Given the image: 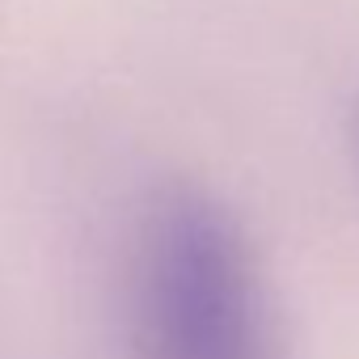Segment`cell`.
<instances>
[{
  "instance_id": "cell-1",
  "label": "cell",
  "mask_w": 359,
  "mask_h": 359,
  "mask_svg": "<svg viewBox=\"0 0 359 359\" xmlns=\"http://www.w3.org/2000/svg\"><path fill=\"white\" fill-rule=\"evenodd\" d=\"M127 346L131 359H283L262 258L220 195L169 182L140 208Z\"/></svg>"
}]
</instances>
